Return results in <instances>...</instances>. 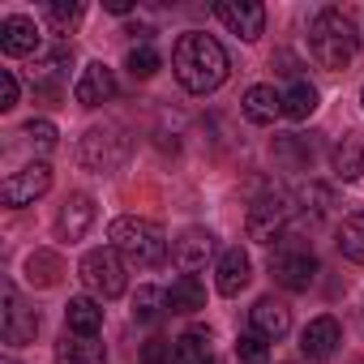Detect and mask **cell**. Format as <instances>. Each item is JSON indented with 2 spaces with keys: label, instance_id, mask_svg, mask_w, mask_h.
Wrapping results in <instances>:
<instances>
[{
  "label": "cell",
  "instance_id": "38",
  "mask_svg": "<svg viewBox=\"0 0 364 364\" xmlns=\"http://www.w3.org/2000/svg\"><path fill=\"white\" fill-rule=\"evenodd\" d=\"M5 364H18V360H14V355H9V360H5Z\"/></svg>",
  "mask_w": 364,
  "mask_h": 364
},
{
  "label": "cell",
  "instance_id": "31",
  "mask_svg": "<svg viewBox=\"0 0 364 364\" xmlns=\"http://www.w3.org/2000/svg\"><path fill=\"white\" fill-rule=\"evenodd\" d=\"M236 355H240V364H270V343L249 330L236 338Z\"/></svg>",
  "mask_w": 364,
  "mask_h": 364
},
{
  "label": "cell",
  "instance_id": "2",
  "mask_svg": "<svg viewBox=\"0 0 364 364\" xmlns=\"http://www.w3.org/2000/svg\"><path fill=\"white\" fill-rule=\"evenodd\" d=\"M355 48H360V35L351 26V18L343 9H321L309 26V52L321 69L338 73L355 60Z\"/></svg>",
  "mask_w": 364,
  "mask_h": 364
},
{
  "label": "cell",
  "instance_id": "9",
  "mask_svg": "<svg viewBox=\"0 0 364 364\" xmlns=\"http://www.w3.org/2000/svg\"><path fill=\"white\" fill-rule=\"evenodd\" d=\"M215 18L232 31V35H240V39H262V31H266V9L262 5H245V0H219L215 5Z\"/></svg>",
  "mask_w": 364,
  "mask_h": 364
},
{
  "label": "cell",
  "instance_id": "35",
  "mask_svg": "<svg viewBox=\"0 0 364 364\" xmlns=\"http://www.w3.org/2000/svg\"><path fill=\"white\" fill-rule=\"evenodd\" d=\"M274 154H279V159H287L291 167H304V163L313 159V154L300 146V137H296V133H291V137H279V141H274Z\"/></svg>",
  "mask_w": 364,
  "mask_h": 364
},
{
  "label": "cell",
  "instance_id": "7",
  "mask_svg": "<svg viewBox=\"0 0 364 364\" xmlns=\"http://www.w3.org/2000/svg\"><path fill=\"white\" fill-rule=\"evenodd\" d=\"M313 274H317V257H313L304 245H283V249L270 253V279H274L279 287H287V291H309Z\"/></svg>",
  "mask_w": 364,
  "mask_h": 364
},
{
  "label": "cell",
  "instance_id": "17",
  "mask_svg": "<svg viewBox=\"0 0 364 364\" xmlns=\"http://www.w3.org/2000/svg\"><path fill=\"white\" fill-rule=\"evenodd\" d=\"M0 52L5 56H31L39 52V26L26 14H9L0 22Z\"/></svg>",
  "mask_w": 364,
  "mask_h": 364
},
{
  "label": "cell",
  "instance_id": "22",
  "mask_svg": "<svg viewBox=\"0 0 364 364\" xmlns=\"http://www.w3.org/2000/svg\"><path fill=\"white\" fill-rule=\"evenodd\" d=\"M65 279V257L52 253V249H35L26 257V283L31 287H56Z\"/></svg>",
  "mask_w": 364,
  "mask_h": 364
},
{
  "label": "cell",
  "instance_id": "29",
  "mask_svg": "<svg viewBox=\"0 0 364 364\" xmlns=\"http://www.w3.org/2000/svg\"><path fill=\"white\" fill-rule=\"evenodd\" d=\"M43 18H48V26L56 35H69L82 22V5H77V0H52V5L43 9Z\"/></svg>",
  "mask_w": 364,
  "mask_h": 364
},
{
  "label": "cell",
  "instance_id": "10",
  "mask_svg": "<svg viewBox=\"0 0 364 364\" xmlns=\"http://www.w3.org/2000/svg\"><path fill=\"white\" fill-rule=\"evenodd\" d=\"M35 334H39V313L18 300L14 283H5V343L26 347V343H35Z\"/></svg>",
  "mask_w": 364,
  "mask_h": 364
},
{
  "label": "cell",
  "instance_id": "25",
  "mask_svg": "<svg viewBox=\"0 0 364 364\" xmlns=\"http://www.w3.org/2000/svg\"><path fill=\"white\" fill-rule=\"evenodd\" d=\"M334 176L338 180H360L364 176V146H360L355 133L334 146Z\"/></svg>",
  "mask_w": 364,
  "mask_h": 364
},
{
  "label": "cell",
  "instance_id": "27",
  "mask_svg": "<svg viewBox=\"0 0 364 364\" xmlns=\"http://www.w3.org/2000/svg\"><path fill=\"white\" fill-rule=\"evenodd\" d=\"M317 112V90L309 82H291V90L283 95V116L287 120H309Z\"/></svg>",
  "mask_w": 364,
  "mask_h": 364
},
{
  "label": "cell",
  "instance_id": "28",
  "mask_svg": "<svg viewBox=\"0 0 364 364\" xmlns=\"http://www.w3.org/2000/svg\"><path fill=\"white\" fill-rule=\"evenodd\" d=\"M163 304H167V291H159V287H137V296H133V321L154 326L159 313H163Z\"/></svg>",
  "mask_w": 364,
  "mask_h": 364
},
{
  "label": "cell",
  "instance_id": "19",
  "mask_svg": "<svg viewBox=\"0 0 364 364\" xmlns=\"http://www.w3.org/2000/svg\"><path fill=\"white\" fill-rule=\"evenodd\" d=\"M56 364H107V347L90 334H65L56 343Z\"/></svg>",
  "mask_w": 364,
  "mask_h": 364
},
{
  "label": "cell",
  "instance_id": "13",
  "mask_svg": "<svg viewBox=\"0 0 364 364\" xmlns=\"http://www.w3.org/2000/svg\"><path fill=\"white\" fill-rule=\"evenodd\" d=\"M95 198L90 193H69L65 198V206H60V215H56V232H60V240H82L90 228H95Z\"/></svg>",
  "mask_w": 364,
  "mask_h": 364
},
{
  "label": "cell",
  "instance_id": "33",
  "mask_svg": "<svg viewBox=\"0 0 364 364\" xmlns=\"http://www.w3.org/2000/svg\"><path fill=\"white\" fill-rule=\"evenodd\" d=\"M141 364H176V343H167V338H150V343H141V355H137Z\"/></svg>",
  "mask_w": 364,
  "mask_h": 364
},
{
  "label": "cell",
  "instance_id": "23",
  "mask_svg": "<svg viewBox=\"0 0 364 364\" xmlns=\"http://www.w3.org/2000/svg\"><path fill=\"white\" fill-rule=\"evenodd\" d=\"M65 326H69V334H99L103 330V309L90 300V296H73L69 304H65Z\"/></svg>",
  "mask_w": 364,
  "mask_h": 364
},
{
  "label": "cell",
  "instance_id": "30",
  "mask_svg": "<svg viewBox=\"0 0 364 364\" xmlns=\"http://www.w3.org/2000/svg\"><path fill=\"white\" fill-rule=\"evenodd\" d=\"M159 65H163V60H159V52H154L150 43H141V48H133V52L124 56V69H129L133 77H141V82H146V77H154V73H159Z\"/></svg>",
  "mask_w": 364,
  "mask_h": 364
},
{
  "label": "cell",
  "instance_id": "18",
  "mask_svg": "<svg viewBox=\"0 0 364 364\" xmlns=\"http://www.w3.org/2000/svg\"><path fill=\"white\" fill-rule=\"evenodd\" d=\"M249 279H253V262H249V253L236 245V249H228L223 257H219V291L223 296H240L245 287H249Z\"/></svg>",
  "mask_w": 364,
  "mask_h": 364
},
{
  "label": "cell",
  "instance_id": "8",
  "mask_svg": "<svg viewBox=\"0 0 364 364\" xmlns=\"http://www.w3.org/2000/svg\"><path fill=\"white\" fill-rule=\"evenodd\" d=\"M52 189V167L48 163H31L22 171H14L5 180V189H0V198H5V206H31L35 198H43Z\"/></svg>",
  "mask_w": 364,
  "mask_h": 364
},
{
  "label": "cell",
  "instance_id": "1",
  "mask_svg": "<svg viewBox=\"0 0 364 364\" xmlns=\"http://www.w3.org/2000/svg\"><path fill=\"white\" fill-rule=\"evenodd\" d=\"M171 69H176V82L189 95H210L228 82V52H223L219 39H210L202 31H189V35L176 39Z\"/></svg>",
  "mask_w": 364,
  "mask_h": 364
},
{
  "label": "cell",
  "instance_id": "26",
  "mask_svg": "<svg viewBox=\"0 0 364 364\" xmlns=\"http://www.w3.org/2000/svg\"><path fill=\"white\" fill-rule=\"evenodd\" d=\"M338 253H343L347 262L364 266V210L343 219V228H338Z\"/></svg>",
  "mask_w": 364,
  "mask_h": 364
},
{
  "label": "cell",
  "instance_id": "39",
  "mask_svg": "<svg viewBox=\"0 0 364 364\" xmlns=\"http://www.w3.org/2000/svg\"><path fill=\"white\" fill-rule=\"evenodd\" d=\"M360 103H364V86H360Z\"/></svg>",
  "mask_w": 364,
  "mask_h": 364
},
{
  "label": "cell",
  "instance_id": "6",
  "mask_svg": "<svg viewBox=\"0 0 364 364\" xmlns=\"http://www.w3.org/2000/svg\"><path fill=\"white\" fill-rule=\"evenodd\" d=\"M287 223H291V202L283 193H266L249 206V240L257 245H274V240H287Z\"/></svg>",
  "mask_w": 364,
  "mask_h": 364
},
{
  "label": "cell",
  "instance_id": "34",
  "mask_svg": "<svg viewBox=\"0 0 364 364\" xmlns=\"http://www.w3.org/2000/svg\"><path fill=\"white\" fill-rule=\"evenodd\" d=\"M300 202H304V215L313 210V219H321V215L334 206V193H330V189H321V185H309V189L300 193Z\"/></svg>",
  "mask_w": 364,
  "mask_h": 364
},
{
  "label": "cell",
  "instance_id": "24",
  "mask_svg": "<svg viewBox=\"0 0 364 364\" xmlns=\"http://www.w3.org/2000/svg\"><path fill=\"white\" fill-rule=\"evenodd\" d=\"M167 309H171V313H198V309H206V287H202V279H198V274H180V279L171 283V291H167Z\"/></svg>",
  "mask_w": 364,
  "mask_h": 364
},
{
  "label": "cell",
  "instance_id": "4",
  "mask_svg": "<svg viewBox=\"0 0 364 364\" xmlns=\"http://www.w3.org/2000/svg\"><path fill=\"white\" fill-rule=\"evenodd\" d=\"M133 154V137L120 124H90L77 141V163L95 176H112L129 163Z\"/></svg>",
  "mask_w": 364,
  "mask_h": 364
},
{
  "label": "cell",
  "instance_id": "5",
  "mask_svg": "<svg viewBox=\"0 0 364 364\" xmlns=\"http://www.w3.org/2000/svg\"><path fill=\"white\" fill-rule=\"evenodd\" d=\"M77 274H82V283H86L99 300L124 296V262H120L116 249H90V253L82 257Z\"/></svg>",
  "mask_w": 364,
  "mask_h": 364
},
{
  "label": "cell",
  "instance_id": "15",
  "mask_svg": "<svg viewBox=\"0 0 364 364\" xmlns=\"http://www.w3.org/2000/svg\"><path fill=\"white\" fill-rule=\"evenodd\" d=\"M73 99H77L82 107H103V103H112V99H116V77H112V69H107L103 60L86 65L82 77H77Z\"/></svg>",
  "mask_w": 364,
  "mask_h": 364
},
{
  "label": "cell",
  "instance_id": "16",
  "mask_svg": "<svg viewBox=\"0 0 364 364\" xmlns=\"http://www.w3.org/2000/svg\"><path fill=\"white\" fill-rule=\"evenodd\" d=\"M249 321H253V334H262L266 343H279L287 330H291V309L274 296H262L253 309H249Z\"/></svg>",
  "mask_w": 364,
  "mask_h": 364
},
{
  "label": "cell",
  "instance_id": "32",
  "mask_svg": "<svg viewBox=\"0 0 364 364\" xmlns=\"http://www.w3.org/2000/svg\"><path fill=\"white\" fill-rule=\"evenodd\" d=\"M22 137H26L35 150H52V146H56V124H52V120H26Z\"/></svg>",
  "mask_w": 364,
  "mask_h": 364
},
{
  "label": "cell",
  "instance_id": "11",
  "mask_svg": "<svg viewBox=\"0 0 364 364\" xmlns=\"http://www.w3.org/2000/svg\"><path fill=\"white\" fill-rule=\"evenodd\" d=\"M210 253H215V236L206 228H185V232L171 240V257H176V266L185 270V274L202 270L210 262Z\"/></svg>",
  "mask_w": 364,
  "mask_h": 364
},
{
  "label": "cell",
  "instance_id": "20",
  "mask_svg": "<svg viewBox=\"0 0 364 364\" xmlns=\"http://www.w3.org/2000/svg\"><path fill=\"white\" fill-rule=\"evenodd\" d=\"M240 107L253 124H274L283 116V95H274V86H249Z\"/></svg>",
  "mask_w": 364,
  "mask_h": 364
},
{
  "label": "cell",
  "instance_id": "36",
  "mask_svg": "<svg viewBox=\"0 0 364 364\" xmlns=\"http://www.w3.org/2000/svg\"><path fill=\"white\" fill-rule=\"evenodd\" d=\"M0 107H5V112H9V107H18V77H14L9 69L0 73Z\"/></svg>",
  "mask_w": 364,
  "mask_h": 364
},
{
  "label": "cell",
  "instance_id": "3",
  "mask_svg": "<svg viewBox=\"0 0 364 364\" xmlns=\"http://www.w3.org/2000/svg\"><path fill=\"white\" fill-rule=\"evenodd\" d=\"M107 240H112V249H116L129 266H141V270H150V266H159V262L167 257V236H163V228L150 223V219L120 215V219H112Z\"/></svg>",
  "mask_w": 364,
  "mask_h": 364
},
{
  "label": "cell",
  "instance_id": "14",
  "mask_svg": "<svg viewBox=\"0 0 364 364\" xmlns=\"http://www.w3.org/2000/svg\"><path fill=\"white\" fill-rule=\"evenodd\" d=\"M338 343H343V330H338L334 317H313V321L304 326V334H300V351H304V360H313V364L330 360V355L338 351Z\"/></svg>",
  "mask_w": 364,
  "mask_h": 364
},
{
  "label": "cell",
  "instance_id": "12",
  "mask_svg": "<svg viewBox=\"0 0 364 364\" xmlns=\"http://www.w3.org/2000/svg\"><path fill=\"white\" fill-rule=\"evenodd\" d=\"M69 65H73V48H69V43L48 48V52L35 60V69H31L35 90H43V95H60V82L69 77Z\"/></svg>",
  "mask_w": 364,
  "mask_h": 364
},
{
  "label": "cell",
  "instance_id": "37",
  "mask_svg": "<svg viewBox=\"0 0 364 364\" xmlns=\"http://www.w3.org/2000/svg\"><path fill=\"white\" fill-rule=\"evenodd\" d=\"M107 9H112V14H129L133 5H129V0H107Z\"/></svg>",
  "mask_w": 364,
  "mask_h": 364
},
{
  "label": "cell",
  "instance_id": "21",
  "mask_svg": "<svg viewBox=\"0 0 364 364\" xmlns=\"http://www.w3.org/2000/svg\"><path fill=\"white\" fill-rule=\"evenodd\" d=\"M176 364H219L210 330H185L176 338Z\"/></svg>",
  "mask_w": 364,
  "mask_h": 364
}]
</instances>
